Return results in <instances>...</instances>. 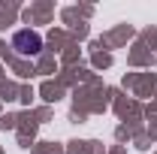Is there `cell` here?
I'll use <instances>...</instances> for the list:
<instances>
[{"mask_svg":"<svg viewBox=\"0 0 157 154\" xmlns=\"http://www.w3.org/2000/svg\"><path fill=\"white\" fill-rule=\"evenodd\" d=\"M12 48L18 52V55H36L39 48H42V37H39L36 30H18L15 37H12Z\"/></svg>","mask_w":157,"mask_h":154,"instance_id":"obj_1","label":"cell"}]
</instances>
